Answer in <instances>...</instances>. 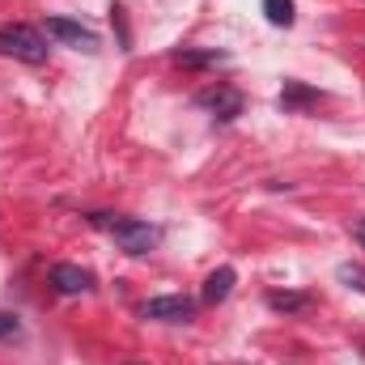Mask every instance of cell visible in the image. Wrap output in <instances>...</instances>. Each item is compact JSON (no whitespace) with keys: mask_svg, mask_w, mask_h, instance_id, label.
Segmentation results:
<instances>
[{"mask_svg":"<svg viewBox=\"0 0 365 365\" xmlns=\"http://www.w3.org/2000/svg\"><path fill=\"white\" fill-rule=\"evenodd\" d=\"M93 221L106 225L110 238H115L128 255H149V251H158V242H162V230H153L149 221H136V217H106V212H98Z\"/></svg>","mask_w":365,"mask_h":365,"instance_id":"cell-1","label":"cell"},{"mask_svg":"<svg viewBox=\"0 0 365 365\" xmlns=\"http://www.w3.org/2000/svg\"><path fill=\"white\" fill-rule=\"evenodd\" d=\"M47 38H43V30H34V26H21V21H9V26H0V56H13V60H21V64H47Z\"/></svg>","mask_w":365,"mask_h":365,"instance_id":"cell-2","label":"cell"},{"mask_svg":"<svg viewBox=\"0 0 365 365\" xmlns=\"http://www.w3.org/2000/svg\"><path fill=\"white\" fill-rule=\"evenodd\" d=\"M47 34L60 38V43H68V47H77V51H90V56L102 47L90 26H81V21H73V17H47Z\"/></svg>","mask_w":365,"mask_h":365,"instance_id":"cell-3","label":"cell"},{"mask_svg":"<svg viewBox=\"0 0 365 365\" xmlns=\"http://www.w3.org/2000/svg\"><path fill=\"white\" fill-rule=\"evenodd\" d=\"M140 314L153 319V323H191V319H195V302H191V297H179V293H170V297H153V302H145Z\"/></svg>","mask_w":365,"mask_h":365,"instance_id":"cell-4","label":"cell"},{"mask_svg":"<svg viewBox=\"0 0 365 365\" xmlns=\"http://www.w3.org/2000/svg\"><path fill=\"white\" fill-rule=\"evenodd\" d=\"M195 106L212 110V119H217V123H230V119H238V115H242V93L230 90V86H217V90L195 93Z\"/></svg>","mask_w":365,"mask_h":365,"instance_id":"cell-5","label":"cell"},{"mask_svg":"<svg viewBox=\"0 0 365 365\" xmlns=\"http://www.w3.org/2000/svg\"><path fill=\"white\" fill-rule=\"evenodd\" d=\"M51 284H56V293L77 297V293H90L93 289V276L86 268H77V264H56L51 268Z\"/></svg>","mask_w":365,"mask_h":365,"instance_id":"cell-6","label":"cell"},{"mask_svg":"<svg viewBox=\"0 0 365 365\" xmlns=\"http://www.w3.org/2000/svg\"><path fill=\"white\" fill-rule=\"evenodd\" d=\"M280 110L284 115H297V110H306V106H319L323 102V93L310 90V86H302V81H284V90H280Z\"/></svg>","mask_w":365,"mask_h":365,"instance_id":"cell-7","label":"cell"},{"mask_svg":"<svg viewBox=\"0 0 365 365\" xmlns=\"http://www.w3.org/2000/svg\"><path fill=\"white\" fill-rule=\"evenodd\" d=\"M170 60L182 64V68H212V64H225L230 56H225V51H217V47H179Z\"/></svg>","mask_w":365,"mask_h":365,"instance_id":"cell-8","label":"cell"},{"mask_svg":"<svg viewBox=\"0 0 365 365\" xmlns=\"http://www.w3.org/2000/svg\"><path fill=\"white\" fill-rule=\"evenodd\" d=\"M234 280H238V272L225 264V268H217V272H208V280H204V302L208 306H217V302H225L230 293H234Z\"/></svg>","mask_w":365,"mask_h":365,"instance_id":"cell-9","label":"cell"},{"mask_svg":"<svg viewBox=\"0 0 365 365\" xmlns=\"http://www.w3.org/2000/svg\"><path fill=\"white\" fill-rule=\"evenodd\" d=\"M268 306L272 310H280V314H302L306 306H310V293H268Z\"/></svg>","mask_w":365,"mask_h":365,"instance_id":"cell-10","label":"cell"},{"mask_svg":"<svg viewBox=\"0 0 365 365\" xmlns=\"http://www.w3.org/2000/svg\"><path fill=\"white\" fill-rule=\"evenodd\" d=\"M264 17L272 26H293V0H264Z\"/></svg>","mask_w":365,"mask_h":365,"instance_id":"cell-11","label":"cell"},{"mask_svg":"<svg viewBox=\"0 0 365 365\" xmlns=\"http://www.w3.org/2000/svg\"><path fill=\"white\" fill-rule=\"evenodd\" d=\"M340 280H344V284H349V289H357V293H365V268L361 264H340Z\"/></svg>","mask_w":365,"mask_h":365,"instance_id":"cell-12","label":"cell"},{"mask_svg":"<svg viewBox=\"0 0 365 365\" xmlns=\"http://www.w3.org/2000/svg\"><path fill=\"white\" fill-rule=\"evenodd\" d=\"M110 26L119 30V47L128 51V43H132V34H128V21H123V9H119V4H110Z\"/></svg>","mask_w":365,"mask_h":365,"instance_id":"cell-13","label":"cell"},{"mask_svg":"<svg viewBox=\"0 0 365 365\" xmlns=\"http://www.w3.org/2000/svg\"><path fill=\"white\" fill-rule=\"evenodd\" d=\"M13 331H17V319H13V314H4V310H0V336H13Z\"/></svg>","mask_w":365,"mask_h":365,"instance_id":"cell-14","label":"cell"},{"mask_svg":"<svg viewBox=\"0 0 365 365\" xmlns=\"http://www.w3.org/2000/svg\"><path fill=\"white\" fill-rule=\"evenodd\" d=\"M353 238L365 247V217H361V221H353Z\"/></svg>","mask_w":365,"mask_h":365,"instance_id":"cell-15","label":"cell"}]
</instances>
